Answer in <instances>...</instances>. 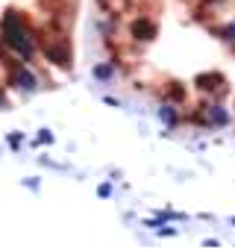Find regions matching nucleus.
<instances>
[{
    "instance_id": "nucleus-1",
    "label": "nucleus",
    "mask_w": 235,
    "mask_h": 250,
    "mask_svg": "<svg viewBox=\"0 0 235 250\" xmlns=\"http://www.w3.org/2000/svg\"><path fill=\"white\" fill-rule=\"evenodd\" d=\"M79 0H0V106L53 88L74 68Z\"/></svg>"
},
{
    "instance_id": "nucleus-2",
    "label": "nucleus",
    "mask_w": 235,
    "mask_h": 250,
    "mask_svg": "<svg viewBox=\"0 0 235 250\" xmlns=\"http://www.w3.org/2000/svg\"><path fill=\"white\" fill-rule=\"evenodd\" d=\"M194 85H197L200 91L215 94V97H223V94H226V83H223V77H220V74H215V71H206V74L194 77Z\"/></svg>"
}]
</instances>
